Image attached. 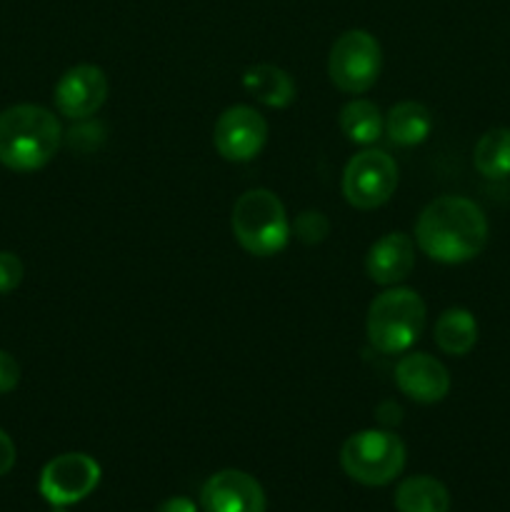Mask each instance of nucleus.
Returning a JSON list of instances; mask_svg holds the SVG:
<instances>
[{
    "label": "nucleus",
    "instance_id": "obj_10",
    "mask_svg": "<svg viewBox=\"0 0 510 512\" xmlns=\"http://www.w3.org/2000/svg\"><path fill=\"white\" fill-rule=\"evenodd\" d=\"M105 98H108V78L98 65L88 63L65 70L53 90L58 113L73 120H85L98 113Z\"/></svg>",
    "mask_w": 510,
    "mask_h": 512
},
{
    "label": "nucleus",
    "instance_id": "obj_21",
    "mask_svg": "<svg viewBox=\"0 0 510 512\" xmlns=\"http://www.w3.org/2000/svg\"><path fill=\"white\" fill-rule=\"evenodd\" d=\"M23 260L10 250H0V295L13 293L20 283H23Z\"/></svg>",
    "mask_w": 510,
    "mask_h": 512
},
{
    "label": "nucleus",
    "instance_id": "obj_14",
    "mask_svg": "<svg viewBox=\"0 0 510 512\" xmlns=\"http://www.w3.org/2000/svg\"><path fill=\"white\" fill-rule=\"evenodd\" d=\"M385 133L390 143L413 148V145L425 143L433 133V113L423 103L405 100V103L393 105L385 115Z\"/></svg>",
    "mask_w": 510,
    "mask_h": 512
},
{
    "label": "nucleus",
    "instance_id": "obj_12",
    "mask_svg": "<svg viewBox=\"0 0 510 512\" xmlns=\"http://www.w3.org/2000/svg\"><path fill=\"white\" fill-rule=\"evenodd\" d=\"M395 385L415 403L433 405L448 395L450 373L433 355L408 353L395 365Z\"/></svg>",
    "mask_w": 510,
    "mask_h": 512
},
{
    "label": "nucleus",
    "instance_id": "obj_13",
    "mask_svg": "<svg viewBox=\"0 0 510 512\" xmlns=\"http://www.w3.org/2000/svg\"><path fill=\"white\" fill-rule=\"evenodd\" d=\"M415 243L405 233H388L375 240L365 258V270L378 285H398L413 273Z\"/></svg>",
    "mask_w": 510,
    "mask_h": 512
},
{
    "label": "nucleus",
    "instance_id": "obj_1",
    "mask_svg": "<svg viewBox=\"0 0 510 512\" xmlns=\"http://www.w3.org/2000/svg\"><path fill=\"white\" fill-rule=\"evenodd\" d=\"M418 248L430 260L460 265L478 258L488 243V218L483 208L463 195H440L430 200L415 223Z\"/></svg>",
    "mask_w": 510,
    "mask_h": 512
},
{
    "label": "nucleus",
    "instance_id": "obj_18",
    "mask_svg": "<svg viewBox=\"0 0 510 512\" xmlns=\"http://www.w3.org/2000/svg\"><path fill=\"white\" fill-rule=\"evenodd\" d=\"M340 130L355 145H370L383 135L385 120L373 100L355 98L340 110Z\"/></svg>",
    "mask_w": 510,
    "mask_h": 512
},
{
    "label": "nucleus",
    "instance_id": "obj_20",
    "mask_svg": "<svg viewBox=\"0 0 510 512\" xmlns=\"http://www.w3.org/2000/svg\"><path fill=\"white\" fill-rule=\"evenodd\" d=\"M328 230V218H325L323 213H318V210H305V213H300L298 218H295V235H298V240H303V243L308 245L325 240Z\"/></svg>",
    "mask_w": 510,
    "mask_h": 512
},
{
    "label": "nucleus",
    "instance_id": "obj_9",
    "mask_svg": "<svg viewBox=\"0 0 510 512\" xmlns=\"http://www.w3.org/2000/svg\"><path fill=\"white\" fill-rule=\"evenodd\" d=\"M265 140H268V123L250 105H233L225 110L213 130L215 150L233 163L253 160L263 150Z\"/></svg>",
    "mask_w": 510,
    "mask_h": 512
},
{
    "label": "nucleus",
    "instance_id": "obj_8",
    "mask_svg": "<svg viewBox=\"0 0 510 512\" xmlns=\"http://www.w3.org/2000/svg\"><path fill=\"white\" fill-rule=\"evenodd\" d=\"M98 483V460L85 453H63L45 465L38 490L53 508H68L88 498Z\"/></svg>",
    "mask_w": 510,
    "mask_h": 512
},
{
    "label": "nucleus",
    "instance_id": "obj_6",
    "mask_svg": "<svg viewBox=\"0 0 510 512\" xmlns=\"http://www.w3.org/2000/svg\"><path fill=\"white\" fill-rule=\"evenodd\" d=\"M383 65V50L368 30H348L330 48L328 75L343 93L360 95L375 85Z\"/></svg>",
    "mask_w": 510,
    "mask_h": 512
},
{
    "label": "nucleus",
    "instance_id": "obj_16",
    "mask_svg": "<svg viewBox=\"0 0 510 512\" xmlns=\"http://www.w3.org/2000/svg\"><path fill=\"white\" fill-rule=\"evenodd\" d=\"M395 510L398 512H448L450 493L438 478L413 475L403 480L395 490Z\"/></svg>",
    "mask_w": 510,
    "mask_h": 512
},
{
    "label": "nucleus",
    "instance_id": "obj_24",
    "mask_svg": "<svg viewBox=\"0 0 510 512\" xmlns=\"http://www.w3.org/2000/svg\"><path fill=\"white\" fill-rule=\"evenodd\" d=\"M155 512H198L195 503L190 498H183V495H175V498L163 500Z\"/></svg>",
    "mask_w": 510,
    "mask_h": 512
},
{
    "label": "nucleus",
    "instance_id": "obj_4",
    "mask_svg": "<svg viewBox=\"0 0 510 512\" xmlns=\"http://www.w3.org/2000/svg\"><path fill=\"white\" fill-rule=\"evenodd\" d=\"M230 225L243 250L258 258L278 255L293 233L285 205L280 203L278 195L265 188L248 190L235 200Z\"/></svg>",
    "mask_w": 510,
    "mask_h": 512
},
{
    "label": "nucleus",
    "instance_id": "obj_19",
    "mask_svg": "<svg viewBox=\"0 0 510 512\" xmlns=\"http://www.w3.org/2000/svg\"><path fill=\"white\" fill-rule=\"evenodd\" d=\"M473 165L483 178H510V128H493L475 143Z\"/></svg>",
    "mask_w": 510,
    "mask_h": 512
},
{
    "label": "nucleus",
    "instance_id": "obj_23",
    "mask_svg": "<svg viewBox=\"0 0 510 512\" xmlns=\"http://www.w3.org/2000/svg\"><path fill=\"white\" fill-rule=\"evenodd\" d=\"M15 458H18V453H15L13 438H10V435L0 428V478L13 470Z\"/></svg>",
    "mask_w": 510,
    "mask_h": 512
},
{
    "label": "nucleus",
    "instance_id": "obj_7",
    "mask_svg": "<svg viewBox=\"0 0 510 512\" xmlns=\"http://www.w3.org/2000/svg\"><path fill=\"white\" fill-rule=\"evenodd\" d=\"M398 188V165L385 150L353 155L343 170V195L353 208L373 210L388 203Z\"/></svg>",
    "mask_w": 510,
    "mask_h": 512
},
{
    "label": "nucleus",
    "instance_id": "obj_22",
    "mask_svg": "<svg viewBox=\"0 0 510 512\" xmlns=\"http://www.w3.org/2000/svg\"><path fill=\"white\" fill-rule=\"evenodd\" d=\"M20 365L10 353L0 350V395H8L18 388Z\"/></svg>",
    "mask_w": 510,
    "mask_h": 512
},
{
    "label": "nucleus",
    "instance_id": "obj_3",
    "mask_svg": "<svg viewBox=\"0 0 510 512\" xmlns=\"http://www.w3.org/2000/svg\"><path fill=\"white\" fill-rule=\"evenodd\" d=\"M425 328V303L415 290L390 288L370 303L368 340L378 353L400 355L418 343Z\"/></svg>",
    "mask_w": 510,
    "mask_h": 512
},
{
    "label": "nucleus",
    "instance_id": "obj_17",
    "mask_svg": "<svg viewBox=\"0 0 510 512\" xmlns=\"http://www.w3.org/2000/svg\"><path fill=\"white\" fill-rule=\"evenodd\" d=\"M435 343L443 353L468 355L478 343V320L465 308H448L435 320Z\"/></svg>",
    "mask_w": 510,
    "mask_h": 512
},
{
    "label": "nucleus",
    "instance_id": "obj_5",
    "mask_svg": "<svg viewBox=\"0 0 510 512\" xmlns=\"http://www.w3.org/2000/svg\"><path fill=\"white\" fill-rule=\"evenodd\" d=\"M340 465L355 483L380 488L403 473L405 445L390 430H360L340 448Z\"/></svg>",
    "mask_w": 510,
    "mask_h": 512
},
{
    "label": "nucleus",
    "instance_id": "obj_11",
    "mask_svg": "<svg viewBox=\"0 0 510 512\" xmlns=\"http://www.w3.org/2000/svg\"><path fill=\"white\" fill-rule=\"evenodd\" d=\"M205 512H265V490L253 475L243 470H220L205 480L200 490Z\"/></svg>",
    "mask_w": 510,
    "mask_h": 512
},
{
    "label": "nucleus",
    "instance_id": "obj_25",
    "mask_svg": "<svg viewBox=\"0 0 510 512\" xmlns=\"http://www.w3.org/2000/svg\"><path fill=\"white\" fill-rule=\"evenodd\" d=\"M53 512H68L65 508H53Z\"/></svg>",
    "mask_w": 510,
    "mask_h": 512
},
{
    "label": "nucleus",
    "instance_id": "obj_2",
    "mask_svg": "<svg viewBox=\"0 0 510 512\" xmlns=\"http://www.w3.org/2000/svg\"><path fill=\"white\" fill-rule=\"evenodd\" d=\"M63 143V125L35 103L10 105L0 113V165L13 173L45 168Z\"/></svg>",
    "mask_w": 510,
    "mask_h": 512
},
{
    "label": "nucleus",
    "instance_id": "obj_15",
    "mask_svg": "<svg viewBox=\"0 0 510 512\" xmlns=\"http://www.w3.org/2000/svg\"><path fill=\"white\" fill-rule=\"evenodd\" d=\"M243 88L253 95L258 103L268 105V108H285L295 100V83L283 68L275 65H253L245 70Z\"/></svg>",
    "mask_w": 510,
    "mask_h": 512
}]
</instances>
